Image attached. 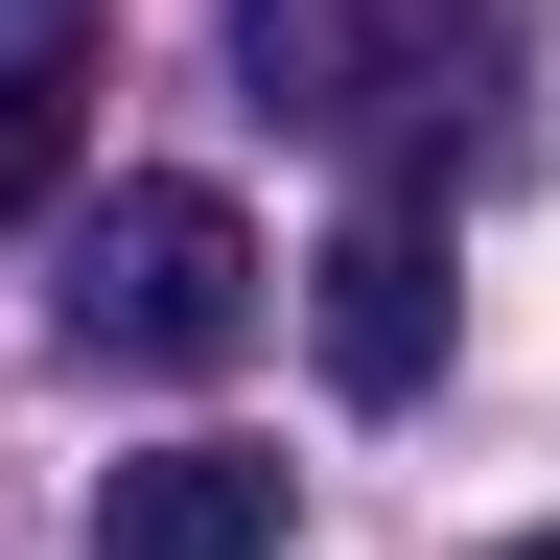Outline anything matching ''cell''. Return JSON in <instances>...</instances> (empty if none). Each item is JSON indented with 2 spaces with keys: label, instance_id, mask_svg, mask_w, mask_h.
Here are the masks:
<instances>
[{
  "label": "cell",
  "instance_id": "4",
  "mask_svg": "<svg viewBox=\"0 0 560 560\" xmlns=\"http://www.w3.org/2000/svg\"><path fill=\"white\" fill-rule=\"evenodd\" d=\"M94 560H280V467L257 444H140V467H94Z\"/></svg>",
  "mask_w": 560,
  "mask_h": 560
},
{
  "label": "cell",
  "instance_id": "7",
  "mask_svg": "<svg viewBox=\"0 0 560 560\" xmlns=\"http://www.w3.org/2000/svg\"><path fill=\"white\" fill-rule=\"evenodd\" d=\"M514 560H560V537H514Z\"/></svg>",
  "mask_w": 560,
  "mask_h": 560
},
{
  "label": "cell",
  "instance_id": "3",
  "mask_svg": "<svg viewBox=\"0 0 560 560\" xmlns=\"http://www.w3.org/2000/svg\"><path fill=\"white\" fill-rule=\"evenodd\" d=\"M304 327H327V397H420L444 374V234H420V210H350V234L304 257Z\"/></svg>",
  "mask_w": 560,
  "mask_h": 560
},
{
  "label": "cell",
  "instance_id": "1",
  "mask_svg": "<svg viewBox=\"0 0 560 560\" xmlns=\"http://www.w3.org/2000/svg\"><path fill=\"white\" fill-rule=\"evenodd\" d=\"M47 327H70V374H210V350L257 327V234H234V187H94Z\"/></svg>",
  "mask_w": 560,
  "mask_h": 560
},
{
  "label": "cell",
  "instance_id": "2",
  "mask_svg": "<svg viewBox=\"0 0 560 560\" xmlns=\"http://www.w3.org/2000/svg\"><path fill=\"white\" fill-rule=\"evenodd\" d=\"M234 70H257V117H327V140H374V117H467L490 0H234Z\"/></svg>",
  "mask_w": 560,
  "mask_h": 560
},
{
  "label": "cell",
  "instance_id": "5",
  "mask_svg": "<svg viewBox=\"0 0 560 560\" xmlns=\"http://www.w3.org/2000/svg\"><path fill=\"white\" fill-rule=\"evenodd\" d=\"M70 187V70H0V234Z\"/></svg>",
  "mask_w": 560,
  "mask_h": 560
},
{
  "label": "cell",
  "instance_id": "6",
  "mask_svg": "<svg viewBox=\"0 0 560 560\" xmlns=\"http://www.w3.org/2000/svg\"><path fill=\"white\" fill-rule=\"evenodd\" d=\"M94 47V0H0V70H70Z\"/></svg>",
  "mask_w": 560,
  "mask_h": 560
}]
</instances>
